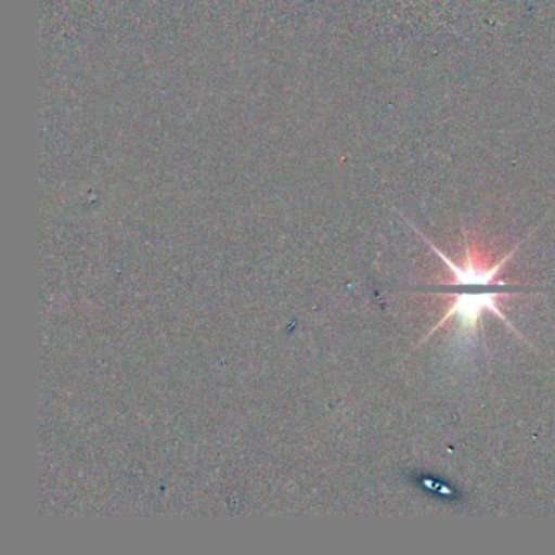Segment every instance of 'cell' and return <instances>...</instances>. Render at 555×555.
<instances>
[{"instance_id":"cell-1","label":"cell","mask_w":555,"mask_h":555,"mask_svg":"<svg viewBox=\"0 0 555 555\" xmlns=\"http://www.w3.org/2000/svg\"><path fill=\"white\" fill-rule=\"evenodd\" d=\"M415 232L422 236V240L427 242V245L434 249L435 255H438V258L448 266V269H450L454 275V281L448 282V284L422 288V292H425V294L437 295V297L441 298L451 297V304L450 307H448L447 313L435 324L434 330L427 334V337H425L422 343H425L428 337L434 336L435 331L441 330L450 320H456L457 336H460V339L463 340V343H469V340L476 337L477 333H482V314L486 313V311L496 314L509 330L515 331L518 336H521L519 331L509 323L505 313L500 310L499 304H496L500 297H513V295L532 292V288L508 284V282L499 281V279H496V275L502 271L505 262L515 255L518 246L512 249L508 255L503 256L492 268L486 269L480 268V266H477L476 261H474V255L473 251H470L469 240H467L466 232H463V264H456V262L451 261V259L448 258L444 253H441L427 236L422 235L418 230H415ZM421 344H418V346H421Z\"/></svg>"}]
</instances>
